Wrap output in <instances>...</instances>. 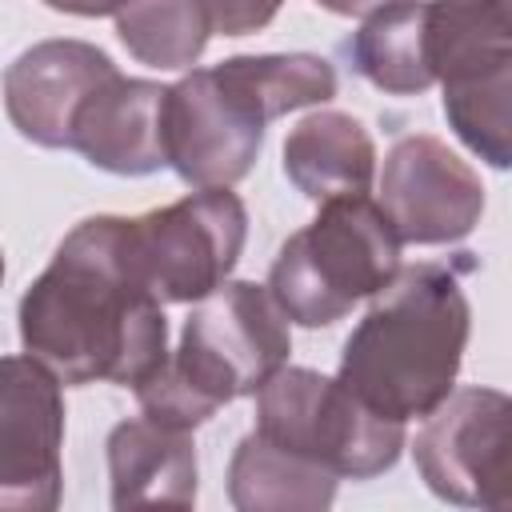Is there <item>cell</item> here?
<instances>
[{
  "mask_svg": "<svg viewBox=\"0 0 512 512\" xmlns=\"http://www.w3.org/2000/svg\"><path fill=\"white\" fill-rule=\"evenodd\" d=\"M20 344L68 388H136L168 356L164 300L148 284L128 216H88L20 296Z\"/></svg>",
  "mask_w": 512,
  "mask_h": 512,
  "instance_id": "obj_1",
  "label": "cell"
},
{
  "mask_svg": "<svg viewBox=\"0 0 512 512\" xmlns=\"http://www.w3.org/2000/svg\"><path fill=\"white\" fill-rule=\"evenodd\" d=\"M472 332L456 268L400 264L340 348V380L376 412L424 420L452 392Z\"/></svg>",
  "mask_w": 512,
  "mask_h": 512,
  "instance_id": "obj_2",
  "label": "cell"
},
{
  "mask_svg": "<svg viewBox=\"0 0 512 512\" xmlns=\"http://www.w3.org/2000/svg\"><path fill=\"white\" fill-rule=\"evenodd\" d=\"M292 352L288 312L268 284L228 280L196 300L176 352L132 392L144 416L172 428H200L224 404L256 396Z\"/></svg>",
  "mask_w": 512,
  "mask_h": 512,
  "instance_id": "obj_3",
  "label": "cell"
},
{
  "mask_svg": "<svg viewBox=\"0 0 512 512\" xmlns=\"http://www.w3.org/2000/svg\"><path fill=\"white\" fill-rule=\"evenodd\" d=\"M400 244L404 240L380 200L368 192L336 196L320 204L312 224L280 244L268 268V288L288 320L328 328L400 272Z\"/></svg>",
  "mask_w": 512,
  "mask_h": 512,
  "instance_id": "obj_4",
  "label": "cell"
},
{
  "mask_svg": "<svg viewBox=\"0 0 512 512\" xmlns=\"http://www.w3.org/2000/svg\"><path fill=\"white\" fill-rule=\"evenodd\" d=\"M256 432L352 480L388 472L404 452V420L376 412L340 376L288 364L256 392Z\"/></svg>",
  "mask_w": 512,
  "mask_h": 512,
  "instance_id": "obj_5",
  "label": "cell"
},
{
  "mask_svg": "<svg viewBox=\"0 0 512 512\" xmlns=\"http://www.w3.org/2000/svg\"><path fill=\"white\" fill-rule=\"evenodd\" d=\"M268 124L272 112L236 56L192 68L164 100L168 168L192 188H232L252 172Z\"/></svg>",
  "mask_w": 512,
  "mask_h": 512,
  "instance_id": "obj_6",
  "label": "cell"
},
{
  "mask_svg": "<svg viewBox=\"0 0 512 512\" xmlns=\"http://www.w3.org/2000/svg\"><path fill=\"white\" fill-rule=\"evenodd\" d=\"M132 232L156 296L164 304H196L228 284L248 240V208L232 188H196L132 216Z\"/></svg>",
  "mask_w": 512,
  "mask_h": 512,
  "instance_id": "obj_7",
  "label": "cell"
},
{
  "mask_svg": "<svg viewBox=\"0 0 512 512\" xmlns=\"http://www.w3.org/2000/svg\"><path fill=\"white\" fill-rule=\"evenodd\" d=\"M420 480L460 508H512V396L456 388L412 444Z\"/></svg>",
  "mask_w": 512,
  "mask_h": 512,
  "instance_id": "obj_8",
  "label": "cell"
},
{
  "mask_svg": "<svg viewBox=\"0 0 512 512\" xmlns=\"http://www.w3.org/2000/svg\"><path fill=\"white\" fill-rule=\"evenodd\" d=\"M60 376L36 356H4L0 364V508L52 512L60 504L64 468V396Z\"/></svg>",
  "mask_w": 512,
  "mask_h": 512,
  "instance_id": "obj_9",
  "label": "cell"
},
{
  "mask_svg": "<svg viewBox=\"0 0 512 512\" xmlns=\"http://www.w3.org/2000/svg\"><path fill=\"white\" fill-rule=\"evenodd\" d=\"M376 200L400 240L420 248L456 244L484 216V184L476 168L428 132L400 136L388 148Z\"/></svg>",
  "mask_w": 512,
  "mask_h": 512,
  "instance_id": "obj_10",
  "label": "cell"
},
{
  "mask_svg": "<svg viewBox=\"0 0 512 512\" xmlns=\"http://www.w3.org/2000/svg\"><path fill=\"white\" fill-rule=\"evenodd\" d=\"M120 68L88 40H40L4 68V112L40 148H72L76 116Z\"/></svg>",
  "mask_w": 512,
  "mask_h": 512,
  "instance_id": "obj_11",
  "label": "cell"
},
{
  "mask_svg": "<svg viewBox=\"0 0 512 512\" xmlns=\"http://www.w3.org/2000/svg\"><path fill=\"white\" fill-rule=\"evenodd\" d=\"M164 100L168 88L156 80L112 76L76 116L72 152L112 176H152L168 168L164 148Z\"/></svg>",
  "mask_w": 512,
  "mask_h": 512,
  "instance_id": "obj_12",
  "label": "cell"
},
{
  "mask_svg": "<svg viewBox=\"0 0 512 512\" xmlns=\"http://www.w3.org/2000/svg\"><path fill=\"white\" fill-rule=\"evenodd\" d=\"M112 508H192L196 504V444L192 432L152 416L120 420L104 444Z\"/></svg>",
  "mask_w": 512,
  "mask_h": 512,
  "instance_id": "obj_13",
  "label": "cell"
},
{
  "mask_svg": "<svg viewBox=\"0 0 512 512\" xmlns=\"http://www.w3.org/2000/svg\"><path fill=\"white\" fill-rule=\"evenodd\" d=\"M284 176L312 204L360 196L376 176V144L352 112L316 108L284 136Z\"/></svg>",
  "mask_w": 512,
  "mask_h": 512,
  "instance_id": "obj_14",
  "label": "cell"
},
{
  "mask_svg": "<svg viewBox=\"0 0 512 512\" xmlns=\"http://www.w3.org/2000/svg\"><path fill=\"white\" fill-rule=\"evenodd\" d=\"M336 472L268 440L264 432L240 436L228 460V500L240 512H324L336 500Z\"/></svg>",
  "mask_w": 512,
  "mask_h": 512,
  "instance_id": "obj_15",
  "label": "cell"
},
{
  "mask_svg": "<svg viewBox=\"0 0 512 512\" xmlns=\"http://www.w3.org/2000/svg\"><path fill=\"white\" fill-rule=\"evenodd\" d=\"M352 72L392 96H416L436 84L428 52V0H388L372 8L344 44Z\"/></svg>",
  "mask_w": 512,
  "mask_h": 512,
  "instance_id": "obj_16",
  "label": "cell"
},
{
  "mask_svg": "<svg viewBox=\"0 0 512 512\" xmlns=\"http://www.w3.org/2000/svg\"><path fill=\"white\" fill-rule=\"evenodd\" d=\"M448 128L492 168H512V44L492 48L444 80Z\"/></svg>",
  "mask_w": 512,
  "mask_h": 512,
  "instance_id": "obj_17",
  "label": "cell"
},
{
  "mask_svg": "<svg viewBox=\"0 0 512 512\" xmlns=\"http://www.w3.org/2000/svg\"><path fill=\"white\" fill-rule=\"evenodd\" d=\"M216 32L212 0H132L116 12V40L148 68H192Z\"/></svg>",
  "mask_w": 512,
  "mask_h": 512,
  "instance_id": "obj_18",
  "label": "cell"
},
{
  "mask_svg": "<svg viewBox=\"0 0 512 512\" xmlns=\"http://www.w3.org/2000/svg\"><path fill=\"white\" fill-rule=\"evenodd\" d=\"M512 44V0H428V52L436 80Z\"/></svg>",
  "mask_w": 512,
  "mask_h": 512,
  "instance_id": "obj_19",
  "label": "cell"
},
{
  "mask_svg": "<svg viewBox=\"0 0 512 512\" xmlns=\"http://www.w3.org/2000/svg\"><path fill=\"white\" fill-rule=\"evenodd\" d=\"M284 0H212V20L220 36H248L272 24Z\"/></svg>",
  "mask_w": 512,
  "mask_h": 512,
  "instance_id": "obj_20",
  "label": "cell"
},
{
  "mask_svg": "<svg viewBox=\"0 0 512 512\" xmlns=\"http://www.w3.org/2000/svg\"><path fill=\"white\" fill-rule=\"evenodd\" d=\"M52 12H68V16H116L124 4L132 0H40Z\"/></svg>",
  "mask_w": 512,
  "mask_h": 512,
  "instance_id": "obj_21",
  "label": "cell"
},
{
  "mask_svg": "<svg viewBox=\"0 0 512 512\" xmlns=\"http://www.w3.org/2000/svg\"><path fill=\"white\" fill-rule=\"evenodd\" d=\"M316 4L328 8V12H336V16H368L372 8H380L388 0H316Z\"/></svg>",
  "mask_w": 512,
  "mask_h": 512,
  "instance_id": "obj_22",
  "label": "cell"
}]
</instances>
